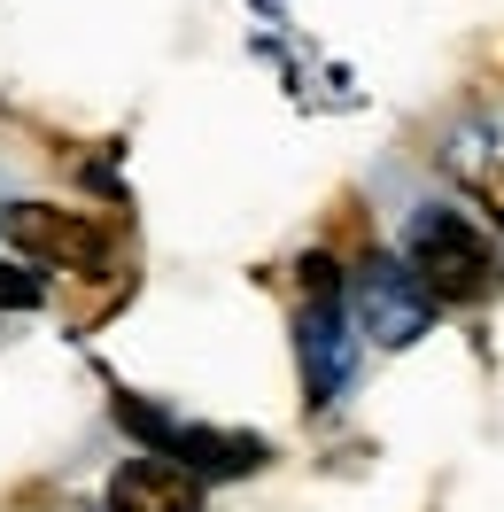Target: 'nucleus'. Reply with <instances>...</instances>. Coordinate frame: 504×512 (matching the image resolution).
<instances>
[{
    "label": "nucleus",
    "instance_id": "nucleus-1",
    "mask_svg": "<svg viewBox=\"0 0 504 512\" xmlns=\"http://www.w3.org/2000/svg\"><path fill=\"white\" fill-rule=\"evenodd\" d=\"M404 272L435 295V303H466V295H481V280H489V241L473 233L466 210L427 202V210H411V225H404Z\"/></svg>",
    "mask_w": 504,
    "mask_h": 512
},
{
    "label": "nucleus",
    "instance_id": "nucleus-2",
    "mask_svg": "<svg viewBox=\"0 0 504 512\" xmlns=\"http://www.w3.org/2000/svg\"><path fill=\"white\" fill-rule=\"evenodd\" d=\"M303 373H311V396L334 404V388L349 381V334H342V280H334V256H311L303 264Z\"/></svg>",
    "mask_w": 504,
    "mask_h": 512
},
{
    "label": "nucleus",
    "instance_id": "nucleus-3",
    "mask_svg": "<svg viewBox=\"0 0 504 512\" xmlns=\"http://www.w3.org/2000/svg\"><path fill=\"white\" fill-rule=\"evenodd\" d=\"M0 233H8L24 256L63 264V272H94L101 256H109L101 225L78 218V210H55V202H8V210H0Z\"/></svg>",
    "mask_w": 504,
    "mask_h": 512
},
{
    "label": "nucleus",
    "instance_id": "nucleus-4",
    "mask_svg": "<svg viewBox=\"0 0 504 512\" xmlns=\"http://www.w3.org/2000/svg\"><path fill=\"white\" fill-rule=\"evenodd\" d=\"M357 311H365V326H373L388 350H404V342H419V334L435 326L442 303L411 280L404 264H388V256H380V264H365V280H357Z\"/></svg>",
    "mask_w": 504,
    "mask_h": 512
},
{
    "label": "nucleus",
    "instance_id": "nucleus-5",
    "mask_svg": "<svg viewBox=\"0 0 504 512\" xmlns=\"http://www.w3.org/2000/svg\"><path fill=\"white\" fill-rule=\"evenodd\" d=\"M109 512H202V474H187L179 458H125L109 481Z\"/></svg>",
    "mask_w": 504,
    "mask_h": 512
},
{
    "label": "nucleus",
    "instance_id": "nucleus-6",
    "mask_svg": "<svg viewBox=\"0 0 504 512\" xmlns=\"http://www.w3.org/2000/svg\"><path fill=\"white\" fill-rule=\"evenodd\" d=\"M481 194H489V210L504 218V163H481Z\"/></svg>",
    "mask_w": 504,
    "mask_h": 512
}]
</instances>
